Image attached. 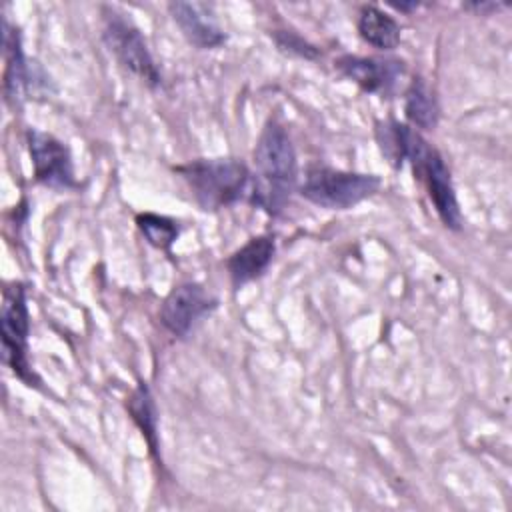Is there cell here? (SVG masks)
Wrapping results in <instances>:
<instances>
[{"mask_svg": "<svg viewBox=\"0 0 512 512\" xmlns=\"http://www.w3.org/2000/svg\"><path fill=\"white\" fill-rule=\"evenodd\" d=\"M258 180L252 184L250 202L270 214H278L296 184L298 164L292 140L278 120H270L254 148Z\"/></svg>", "mask_w": 512, "mask_h": 512, "instance_id": "obj_1", "label": "cell"}, {"mask_svg": "<svg viewBox=\"0 0 512 512\" xmlns=\"http://www.w3.org/2000/svg\"><path fill=\"white\" fill-rule=\"evenodd\" d=\"M398 156L400 164L408 160L414 168L416 178L426 186L428 198L442 224L450 230L462 228V214L456 200L450 170L442 154L430 146L416 130L398 122Z\"/></svg>", "mask_w": 512, "mask_h": 512, "instance_id": "obj_2", "label": "cell"}, {"mask_svg": "<svg viewBox=\"0 0 512 512\" xmlns=\"http://www.w3.org/2000/svg\"><path fill=\"white\" fill-rule=\"evenodd\" d=\"M202 210L232 206L252 194L250 170L234 158L192 160L176 168Z\"/></svg>", "mask_w": 512, "mask_h": 512, "instance_id": "obj_3", "label": "cell"}, {"mask_svg": "<svg viewBox=\"0 0 512 512\" xmlns=\"http://www.w3.org/2000/svg\"><path fill=\"white\" fill-rule=\"evenodd\" d=\"M380 186L382 180L376 174L344 172L314 166L306 170L304 182L300 184V194L302 198L320 208L344 210L374 196L380 190Z\"/></svg>", "mask_w": 512, "mask_h": 512, "instance_id": "obj_4", "label": "cell"}, {"mask_svg": "<svg viewBox=\"0 0 512 512\" xmlns=\"http://www.w3.org/2000/svg\"><path fill=\"white\" fill-rule=\"evenodd\" d=\"M2 360L4 364L30 388H40V378L36 376L28 360V334H30V314L26 306V290L22 284H8L2 294Z\"/></svg>", "mask_w": 512, "mask_h": 512, "instance_id": "obj_5", "label": "cell"}, {"mask_svg": "<svg viewBox=\"0 0 512 512\" xmlns=\"http://www.w3.org/2000/svg\"><path fill=\"white\" fill-rule=\"evenodd\" d=\"M104 42L116 60L144 84L150 88L162 84L160 70L146 46L144 36L130 20L124 18V14L112 8L104 10Z\"/></svg>", "mask_w": 512, "mask_h": 512, "instance_id": "obj_6", "label": "cell"}, {"mask_svg": "<svg viewBox=\"0 0 512 512\" xmlns=\"http://www.w3.org/2000/svg\"><path fill=\"white\" fill-rule=\"evenodd\" d=\"M30 162L34 168V178L54 190L76 188L74 166L70 150L56 136L30 128L26 132Z\"/></svg>", "mask_w": 512, "mask_h": 512, "instance_id": "obj_7", "label": "cell"}, {"mask_svg": "<svg viewBox=\"0 0 512 512\" xmlns=\"http://www.w3.org/2000/svg\"><path fill=\"white\" fill-rule=\"evenodd\" d=\"M216 308V300L196 282H184L172 288L160 306V320L174 336H186L196 320Z\"/></svg>", "mask_w": 512, "mask_h": 512, "instance_id": "obj_8", "label": "cell"}, {"mask_svg": "<svg viewBox=\"0 0 512 512\" xmlns=\"http://www.w3.org/2000/svg\"><path fill=\"white\" fill-rule=\"evenodd\" d=\"M336 68L358 84L364 92L388 96L394 92L400 76L404 74V62L394 58H366V56H340Z\"/></svg>", "mask_w": 512, "mask_h": 512, "instance_id": "obj_9", "label": "cell"}, {"mask_svg": "<svg viewBox=\"0 0 512 512\" xmlns=\"http://www.w3.org/2000/svg\"><path fill=\"white\" fill-rule=\"evenodd\" d=\"M168 10L182 30L184 38L196 48H218L226 42V34L216 24L212 8L202 2H170Z\"/></svg>", "mask_w": 512, "mask_h": 512, "instance_id": "obj_10", "label": "cell"}, {"mask_svg": "<svg viewBox=\"0 0 512 512\" xmlns=\"http://www.w3.org/2000/svg\"><path fill=\"white\" fill-rule=\"evenodd\" d=\"M276 252L274 236L262 234L250 238L244 246H240L236 252L230 254L226 260V268L232 280L234 288H240L256 278H260L266 268L270 266Z\"/></svg>", "mask_w": 512, "mask_h": 512, "instance_id": "obj_11", "label": "cell"}, {"mask_svg": "<svg viewBox=\"0 0 512 512\" xmlns=\"http://www.w3.org/2000/svg\"><path fill=\"white\" fill-rule=\"evenodd\" d=\"M2 42H4V94L6 102L12 104L14 108L22 104L26 98L32 80H30V68L26 62V56L22 52V42H20V32L8 22H2Z\"/></svg>", "mask_w": 512, "mask_h": 512, "instance_id": "obj_12", "label": "cell"}, {"mask_svg": "<svg viewBox=\"0 0 512 512\" xmlns=\"http://www.w3.org/2000/svg\"><path fill=\"white\" fill-rule=\"evenodd\" d=\"M358 32L364 42L378 50H392L400 42L398 22L376 6H362L358 12Z\"/></svg>", "mask_w": 512, "mask_h": 512, "instance_id": "obj_13", "label": "cell"}, {"mask_svg": "<svg viewBox=\"0 0 512 512\" xmlns=\"http://www.w3.org/2000/svg\"><path fill=\"white\" fill-rule=\"evenodd\" d=\"M406 118L420 130H432L438 124L440 108L434 92L422 78H414L404 98Z\"/></svg>", "mask_w": 512, "mask_h": 512, "instance_id": "obj_14", "label": "cell"}, {"mask_svg": "<svg viewBox=\"0 0 512 512\" xmlns=\"http://www.w3.org/2000/svg\"><path fill=\"white\" fill-rule=\"evenodd\" d=\"M128 412H130L134 424L142 430V436L146 438L152 456L156 460H160V456H158V410H156L152 392L144 382H140L136 386V390L132 392V396L128 398Z\"/></svg>", "mask_w": 512, "mask_h": 512, "instance_id": "obj_15", "label": "cell"}, {"mask_svg": "<svg viewBox=\"0 0 512 512\" xmlns=\"http://www.w3.org/2000/svg\"><path fill=\"white\" fill-rule=\"evenodd\" d=\"M136 226L142 232V236L148 240L158 250L170 252V246L176 242L180 234L178 222H174L168 216L152 214V212H142L136 216Z\"/></svg>", "mask_w": 512, "mask_h": 512, "instance_id": "obj_16", "label": "cell"}, {"mask_svg": "<svg viewBox=\"0 0 512 512\" xmlns=\"http://www.w3.org/2000/svg\"><path fill=\"white\" fill-rule=\"evenodd\" d=\"M274 40L282 52H288V54H294V56H300L306 60H314L320 54L316 46L308 44L304 38H300L298 34L288 32V30H276Z\"/></svg>", "mask_w": 512, "mask_h": 512, "instance_id": "obj_17", "label": "cell"}, {"mask_svg": "<svg viewBox=\"0 0 512 512\" xmlns=\"http://www.w3.org/2000/svg\"><path fill=\"white\" fill-rule=\"evenodd\" d=\"M390 6L392 8H396V10H404V12H408V10H416L418 8V4L416 2H410V4H404V2H390Z\"/></svg>", "mask_w": 512, "mask_h": 512, "instance_id": "obj_18", "label": "cell"}]
</instances>
